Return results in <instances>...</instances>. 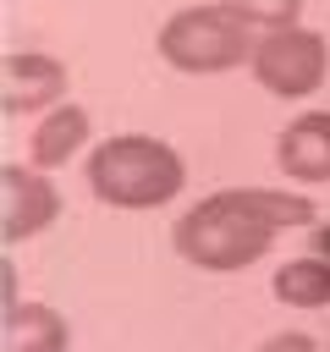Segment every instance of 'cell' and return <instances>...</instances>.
I'll return each mask as SVG.
<instances>
[{"instance_id":"obj_1","label":"cell","mask_w":330,"mask_h":352,"mask_svg":"<svg viewBox=\"0 0 330 352\" xmlns=\"http://www.w3.org/2000/svg\"><path fill=\"white\" fill-rule=\"evenodd\" d=\"M314 204L297 187H220L182 209L170 226L176 253L204 275H236L258 264L286 226H308Z\"/></svg>"},{"instance_id":"obj_2","label":"cell","mask_w":330,"mask_h":352,"mask_svg":"<svg viewBox=\"0 0 330 352\" xmlns=\"http://www.w3.org/2000/svg\"><path fill=\"white\" fill-rule=\"evenodd\" d=\"M82 176H88V192L110 209H165L187 187V160L165 138L116 132V138L94 143Z\"/></svg>"},{"instance_id":"obj_3","label":"cell","mask_w":330,"mask_h":352,"mask_svg":"<svg viewBox=\"0 0 330 352\" xmlns=\"http://www.w3.org/2000/svg\"><path fill=\"white\" fill-rule=\"evenodd\" d=\"M253 44H258V33L242 16H231L226 6H214V0L209 6H182L176 16H165V28L154 38L160 60L176 66V72H192V77L248 66L253 60Z\"/></svg>"},{"instance_id":"obj_4","label":"cell","mask_w":330,"mask_h":352,"mask_svg":"<svg viewBox=\"0 0 330 352\" xmlns=\"http://www.w3.org/2000/svg\"><path fill=\"white\" fill-rule=\"evenodd\" d=\"M253 82L275 99H308L324 88L330 77V38L308 22H292V28H270L258 33L253 44Z\"/></svg>"},{"instance_id":"obj_5","label":"cell","mask_w":330,"mask_h":352,"mask_svg":"<svg viewBox=\"0 0 330 352\" xmlns=\"http://www.w3.org/2000/svg\"><path fill=\"white\" fill-rule=\"evenodd\" d=\"M60 220V192L38 165H0V242L16 248L28 236H44Z\"/></svg>"},{"instance_id":"obj_6","label":"cell","mask_w":330,"mask_h":352,"mask_svg":"<svg viewBox=\"0 0 330 352\" xmlns=\"http://www.w3.org/2000/svg\"><path fill=\"white\" fill-rule=\"evenodd\" d=\"M66 60L50 50H6L0 60V110L6 116H50L66 104Z\"/></svg>"},{"instance_id":"obj_7","label":"cell","mask_w":330,"mask_h":352,"mask_svg":"<svg viewBox=\"0 0 330 352\" xmlns=\"http://www.w3.org/2000/svg\"><path fill=\"white\" fill-rule=\"evenodd\" d=\"M275 165L292 187H324L330 182V110H302L275 138Z\"/></svg>"},{"instance_id":"obj_8","label":"cell","mask_w":330,"mask_h":352,"mask_svg":"<svg viewBox=\"0 0 330 352\" xmlns=\"http://www.w3.org/2000/svg\"><path fill=\"white\" fill-rule=\"evenodd\" d=\"M88 132H94V121H88L82 104H55V110L38 116L33 132H28V165H38V170H60V165H72V160L82 154Z\"/></svg>"},{"instance_id":"obj_9","label":"cell","mask_w":330,"mask_h":352,"mask_svg":"<svg viewBox=\"0 0 330 352\" xmlns=\"http://www.w3.org/2000/svg\"><path fill=\"white\" fill-rule=\"evenodd\" d=\"M0 352H72V330L50 302H16L0 314Z\"/></svg>"},{"instance_id":"obj_10","label":"cell","mask_w":330,"mask_h":352,"mask_svg":"<svg viewBox=\"0 0 330 352\" xmlns=\"http://www.w3.org/2000/svg\"><path fill=\"white\" fill-rule=\"evenodd\" d=\"M270 292H275L286 308H330V258H319V253L286 258V264L275 270Z\"/></svg>"},{"instance_id":"obj_11","label":"cell","mask_w":330,"mask_h":352,"mask_svg":"<svg viewBox=\"0 0 330 352\" xmlns=\"http://www.w3.org/2000/svg\"><path fill=\"white\" fill-rule=\"evenodd\" d=\"M226 6L231 16H242L253 33H270V28H292L302 22V0H214Z\"/></svg>"},{"instance_id":"obj_12","label":"cell","mask_w":330,"mask_h":352,"mask_svg":"<svg viewBox=\"0 0 330 352\" xmlns=\"http://www.w3.org/2000/svg\"><path fill=\"white\" fill-rule=\"evenodd\" d=\"M253 352H319V341L302 336V330H275V336H264Z\"/></svg>"},{"instance_id":"obj_13","label":"cell","mask_w":330,"mask_h":352,"mask_svg":"<svg viewBox=\"0 0 330 352\" xmlns=\"http://www.w3.org/2000/svg\"><path fill=\"white\" fill-rule=\"evenodd\" d=\"M0 308H16V264H0Z\"/></svg>"},{"instance_id":"obj_14","label":"cell","mask_w":330,"mask_h":352,"mask_svg":"<svg viewBox=\"0 0 330 352\" xmlns=\"http://www.w3.org/2000/svg\"><path fill=\"white\" fill-rule=\"evenodd\" d=\"M314 253H319V258H330V226H319V231H314Z\"/></svg>"}]
</instances>
